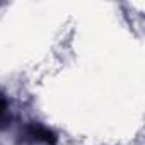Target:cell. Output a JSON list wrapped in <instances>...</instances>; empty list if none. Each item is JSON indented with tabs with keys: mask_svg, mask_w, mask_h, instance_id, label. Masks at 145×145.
Segmentation results:
<instances>
[{
	"mask_svg": "<svg viewBox=\"0 0 145 145\" xmlns=\"http://www.w3.org/2000/svg\"><path fill=\"white\" fill-rule=\"evenodd\" d=\"M7 103L4 99H0V126H5L7 125Z\"/></svg>",
	"mask_w": 145,
	"mask_h": 145,
	"instance_id": "6da1fadb",
	"label": "cell"
}]
</instances>
